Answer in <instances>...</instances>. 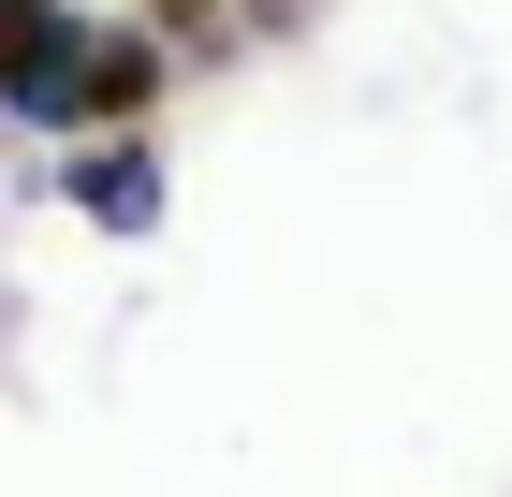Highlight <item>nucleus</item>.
I'll return each mask as SVG.
<instances>
[{
    "instance_id": "f257e3e1",
    "label": "nucleus",
    "mask_w": 512,
    "mask_h": 497,
    "mask_svg": "<svg viewBox=\"0 0 512 497\" xmlns=\"http://www.w3.org/2000/svg\"><path fill=\"white\" fill-rule=\"evenodd\" d=\"M147 103H161V30H88L59 117H103V132H118V117H147Z\"/></svg>"
},
{
    "instance_id": "f03ea898",
    "label": "nucleus",
    "mask_w": 512,
    "mask_h": 497,
    "mask_svg": "<svg viewBox=\"0 0 512 497\" xmlns=\"http://www.w3.org/2000/svg\"><path fill=\"white\" fill-rule=\"evenodd\" d=\"M74 15L59 0H0V103H30V117H59V88H74Z\"/></svg>"
},
{
    "instance_id": "7ed1b4c3",
    "label": "nucleus",
    "mask_w": 512,
    "mask_h": 497,
    "mask_svg": "<svg viewBox=\"0 0 512 497\" xmlns=\"http://www.w3.org/2000/svg\"><path fill=\"white\" fill-rule=\"evenodd\" d=\"M147 15H176V30H205V15H220V0H147Z\"/></svg>"
}]
</instances>
